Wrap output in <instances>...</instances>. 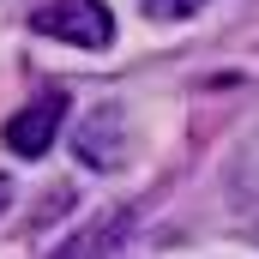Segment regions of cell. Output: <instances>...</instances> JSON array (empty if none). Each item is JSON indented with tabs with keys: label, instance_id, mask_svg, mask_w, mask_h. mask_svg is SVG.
<instances>
[{
	"label": "cell",
	"instance_id": "cell-1",
	"mask_svg": "<svg viewBox=\"0 0 259 259\" xmlns=\"http://www.w3.org/2000/svg\"><path fill=\"white\" fill-rule=\"evenodd\" d=\"M30 30L55 36V42H78V49H109L115 42V18L103 0H49L30 12Z\"/></svg>",
	"mask_w": 259,
	"mask_h": 259
},
{
	"label": "cell",
	"instance_id": "cell-2",
	"mask_svg": "<svg viewBox=\"0 0 259 259\" xmlns=\"http://www.w3.org/2000/svg\"><path fill=\"white\" fill-rule=\"evenodd\" d=\"M72 151H78L91 169H115V163H127V121H121V109H115V103L91 109L84 127H72Z\"/></svg>",
	"mask_w": 259,
	"mask_h": 259
},
{
	"label": "cell",
	"instance_id": "cell-3",
	"mask_svg": "<svg viewBox=\"0 0 259 259\" xmlns=\"http://www.w3.org/2000/svg\"><path fill=\"white\" fill-rule=\"evenodd\" d=\"M66 127V97L61 91H49L42 103H30V109H18L12 121H6V145L18 151V157H42L49 145H55V133Z\"/></svg>",
	"mask_w": 259,
	"mask_h": 259
},
{
	"label": "cell",
	"instance_id": "cell-4",
	"mask_svg": "<svg viewBox=\"0 0 259 259\" xmlns=\"http://www.w3.org/2000/svg\"><path fill=\"white\" fill-rule=\"evenodd\" d=\"M235 199H241V211L259 223V139L247 145V157H241V169H235Z\"/></svg>",
	"mask_w": 259,
	"mask_h": 259
},
{
	"label": "cell",
	"instance_id": "cell-5",
	"mask_svg": "<svg viewBox=\"0 0 259 259\" xmlns=\"http://www.w3.org/2000/svg\"><path fill=\"white\" fill-rule=\"evenodd\" d=\"M205 0H145V18H157V24H181V18H193Z\"/></svg>",
	"mask_w": 259,
	"mask_h": 259
},
{
	"label": "cell",
	"instance_id": "cell-6",
	"mask_svg": "<svg viewBox=\"0 0 259 259\" xmlns=\"http://www.w3.org/2000/svg\"><path fill=\"white\" fill-rule=\"evenodd\" d=\"M115 241H121V217H109V229H97V235H72L66 253H91V247H115Z\"/></svg>",
	"mask_w": 259,
	"mask_h": 259
},
{
	"label": "cell",
	"instance_id": "cell-7",
	"mask_svg": "<svg viewBox=\"0 0 259 259\" xmlns=\"http://www.w3.org/2000/svg\"><path fill=\"white\" fill-rule=\"evenodd\" d=\"M6 205H12V181L0 175V211H6Z\"/></svg>",
	"mask_w": 259,
	"mask_h": 259
}]
</instances>
